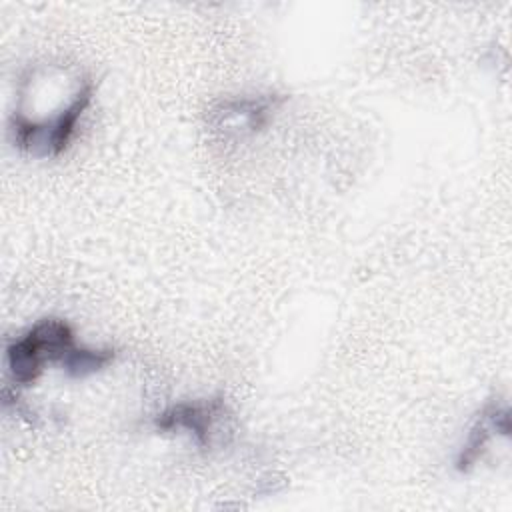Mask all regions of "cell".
<instances>
[{
	"mask_svg": "<svg viewBox=\"0 0 512 512\" xmlns=\"http://www.w3.org/2000/svg\"><path fill=\"white\" fill-rule=\"evenodd\" d=\"M94 96V82L84 78V82L76 88L66 106L46 118H30L28 114L14 110L10 116V134L18 148L34 154V156H58L62 154L72 136L76 134V126L90 106Z\"/></svg>",
	"mask_w": 512,
	"mask_h": 512,
	"instance_id": "1",
	"label": "cell"
},
{
	"mask_svg": "<svg viewBox=\"0 0 512 512\" xmlns=\"http://www.w3.org/2000/svg\"><path fill=\"white\" fill-rule=\"evenodd\" d=\"M74 346V332L68 322L42 318L6 346L8 372L18 386H30L46 362L62 366Z\"/></svg>",
	"mask_w": 512,
	"mask_h": 512,
	"instance_id": "2",
	"label": "cell"
},
{
	"mask_svg": "<svg viewBox=\"0 0 512 512\" xmlns=\"http://www.w3.org/2000/svg\"><path fill=\"white\" fill-rule=\"evenodd\" d=\"M228 408L222 396L206 400H188L176 402L162 410L154 418V426L160 432H180L190 434L198 446L210 448L214 438V428L218 420L226 416Z\"/></svg>",
	"mask_w": 512,
	"mask_h": 512,
	"instance_id": "3",
	"label": "cell"
},
{
	"mask_svg": "<svg viewBox=\"0 0 512 512\" xmlns=\"http://www.w3.org/2000/svg\"><path fill=\"white\" fill-rule=\"evenodd\" d=\"M504 434L508 436L510 432V416L506 404L498 402H488L482 412L476 416L474 424L468 430L466 442L462 444L458 456H456V470L458 472H470L482 452L486 450L488 442L494 438V434Z\"/></svg>",
	"mask_w": 512,
	"mask_h": 512,
	"instance_id": "4",
	"label": "cell"
},
{
	"mask_svg": "<svg viewBox=\"0 0 512 512\" xmlns=\"http://www.w3.org/2000/svg\"><path fill=\"white\" fill-rule=\"evenodd\" d=\"M278 102L280 100L274 94L256 96V98L224 100L220 104V108L216 110V116L224 118V120H240L242 128H246L250 132H258L268 124L270 114L276 110Z\"/></svg>",
	"mask_w": 512,
	"mask_h": 512,
	"instance_id": "5",
	"label": "cell"
},
{
	"mask_svg": "<svg viewBox=\"0 0 512 512\" xmlns=\"http://www.w3.org/2000/svg\"><path fill=\"white\" fill-rule=\"evenodd\" d=\"M114 358L116 352L112 348H88L76 344L60 368L72 378H86L110 366Z\"/></svg>",
	"mask_w": 512,
	"mask_h": 512,
	"instance_id": "6",
	"label": "cell"
}]
</instances>
